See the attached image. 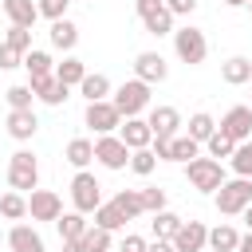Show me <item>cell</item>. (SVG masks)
<instances>
[{
    "label": "cell",
    "mask_w": 252,
    "mask_h": 252,
    "mask_svg": "<svg viewBox=\"0 0 252 252\" xmlns=\"http://www.w3.org/2000/svg\"><path fill=\"white\" fill-rule=\"evenodd\" d=\"M213 205L220 217H240L252 205V177H232L213 193Z\"/></svg>",
    "instance_id": "6da1fadb"
},
{
    "label": "cell",
    "mask_w": 252,
    "mask_h": 252,
    "mask_svg": "<svg viewBox=\"0 0 252 252\" xmlns=\"http://www.w3.org/2000/svg\"><path fill=\"white\" fill-rule=\"evenodd\" d=\"M110 102L118 106L122 118H142V110L150 106V83H142V79H126L122 87H114Z\"/></svg>",
    "instance_id": "7a4b0ae2"
},
{
    "label": "cell",
    "mask_w": 252,
    "mask_h": 252,
    "mask_svg": "<svg viewBox=\"0 0 252 252\" xmlns=\"http://www.w3.org/2000/svg\"><path fill=\"white\" fill-rule=\"evenodd\" d=\"M173 51H177V59H181V63L201 67V63H205V55H209V39H205V32H201V28L185 24V28H177V32H173Z\"/></svg>",
    "instance_id": "3957f363"
},
{
    "label": "cell",
    "mask_w": 252,
    "mask_h": 252,
    "mask_svg": "<svg viewBox=\"0 0 252 252\" xmlns=\"http://www.w3.org/2000/svg\"><path fill=\"white\" fill-rule=\"evenodd\" d=\"M8 185H12L16 193L39 189V161H35L32 150H16V154H12V161H8Z\"/></svg>",
    "instance_id": "277c9868"
},
{
    "label": "cell",
    "mask_w": 252,
    "mask_h": 252,
    "mask_svg": "<svg viewBox=\"0 0 252 252\" xmlns=\"http://www.w3.org/2000/svg\"><path fill=\"white\" fill-rule=\"evenodd\" d=\"M185 177H189V185L197 189V193H217L228 177H224V165L217 161V158H193L189 165H185Z\"/></svg>",
    "instance_id": "5b68a950"
},
{
    "label": "cell",
    "mask_w": 252,
    "mask_h": 252,
    "mask_svg": "<svg viewBox=\"0 0 252 252\" xmlns=\"http://www.w3.org/2000/svg\"><path fill=\"white\" fill-rule=\"evenodd\" d=\"M71 205H75V213H94L98 205H102V185H98V177L94 173H87V169H79L75 177H71Z\"/></svg>",
    "instance_id": "8992f818"
},
{
    "label": "cell",
    "mask_w": 252,
    "mask_h": 252,
    "mask_svg": "<svg viewBox=\"0 0 252 252\" xmlns=\"http://www.w3.org/2000/svg\"><path fill=\"white\" fill-rule=\"evenodd\" d=\"M134 12H138V20L146 24L150 35H173L177 32L173 28V12L165 8V0H134Z\"/></svg>",
    "instance_id": "52a82bcc"
},
{
    "label": "cell",
    "mask_w": 252,
    "mask_h": 252,
    "mask_svg": "<svg viewBox=\"0 0 252 252\" xmlns=\"http://www.w3.org/2000/svg\"><path fill=\"white\" fill-rule=\"evenodd\" d=\"M94 161L106 165V169H126L130 165V146L118 134H102V138H94Z\"/></svg>",
    "instance_id": "ba28073f"
},
{
    "label": "cell",
    "mask_w": 252,
    "mask_h": 252,
    "mask_svg": "<svg viewBox=\"0 0 252 252\" xmlns=\"http://www.w3.org/2000/svg\"><path fill=\"white\" fill-rule=\"evenodd\" d=\"M83 122L102 138V134H114L118 126H122V114H118V106L106 98V102H87V114H83Z\"/></svg>",
    "instance_id": "9c48e42d"
},
{
    "label": "cell",
    "mask_w": 252,
    "mask_h": 252,
    "mask_svg": "<svg viewBox=\"0 0 252 252\" xmlns=\"http://www.w3.org/2000/svg\"><path fill=\"white\" fill-rule=\"evenodd\" d=\"M134 79H142V83H165L169 79V63H165V55L161 51H138L134 55Z\"/></svg>",
    "instance_id": "30bf717a"
},
{
    "label": "cell",
    "mask_w": 252,
    "mask_h": 252,
    "mask_svg": "<svg viewBox=\"0 0 252 252\" xmlns=\"http://www.w3.org/2000/svg\"><path fill=\"white\" fill-rule=\"evenodd\" d=\"M28 217L32 220H59L63 217V197L55 189H32L28 197Z\"/></svg>",
    "instance_id": "8fae6325"
},
{
    "label": "cell",
    "mask_w": 252,
    "mask_h": 252,
    "mask_svg": "<svg viewBox=\"0 0 252 252\" xmlns=\"http://www.w3.org/2000/svg\"><path fill=\"white\" fill-rule=\"evenodd\" d=\"M217 130H224L236 146H240V142H252V106H232V110H224V118H220Z\"/></svg>",
    "instance_id": "7c38bea8"
},
{
    "label": "cell",
    "mask_w": 252,
    "mask_h": 252,
    "mask_svg": "<svg viewBox=\"0 0 252 252\" xmlns=\"http://www.w3.org/2000/svg\"><path fill=\"white\" fill-rule=\"evenodd\" d=\"M173 248H177V252H205V248H209V228H205V220H185V224L177 228V236H173Z\"/></svg>",
    "instance_id": "4fadbf2b"
},
{
    "label": "cell",
    "mask_w": 252,
    "mask_h": 252,
    "mask_svg": "<svg viewBox=\"0 0 252 252\" xmlns=\"http://www.w3.org/2000/svg\"><path fill=\"white\" fill-rule=\"evenodd\" d=\"M118 138L130 146V154H134V150H150V146H154V130H150V122H146V118H122Z\"/></svg>",
    "instance_id": "5bb4252c"
},
{
    "label": "cell",
    "mask_w": 252,
    "mask_h": 252,
    "mask_svg": "<svg viewBox=\"0 0 252 252\" xmlns=\"http://www.w3.org/2000/svg\"><path fill=\"white\" fill-rule=\"evenodd\" d=\"M146 122H150L154 138H177V126H181V110H177V106H154Z\"/></svg>",
    "instance_id": "9a60e30c"
},
{
    "label": "cell",
    "mask_w": 252,
    "mask_h": 252,
    "mask_svg": "<svg viewBox=\"0 0 252 252\" xmlns=\"http://www.w3.org/2000/svg\"><path fill=\"white\" fill-rule=\"evenodd\" d=\"M0 8L12 28H35V20H39V0H4Z\"/></svg>",
    "instance_id": "2e32d148"
},
{
    "label": "cell",
    "mask_w": 252,
    "mask_h": 252,
    "mask_svg": "<svg viewBox=\"0 0 252 252\" xmlns=\"http://www.w3.org/2000/svg\"><path fill=\"white\" fill-rule=\"evenodd\" d=\"M8 248H12V252H47L43 236H39L32 224H12V228H8Z\"/></svg>",
    "instance_id": "e0dca14e"
},
{
    "label": "cell",
    "mask_w": 252,
    "mask_h": 252,
    "mask_svg": "<svg viewBox=\"0 0 252 252\" xmlns=\"http://www.w3.org/2000/svg\"><path fill=\"white\" fill-rule=\"evenodd\" d=\"M8 134L16 138V142H32L35 138V130H39V118H35V110H8Z\"/></svg>",
    "instance_id": "ac0fdd59"
},
{
    "label": "cell",
    "mask_w": 252,
    "mask_h": 252,
    "mask_svg": "<svg viewBox=\"0 0 252 252\" xmlns=\"http://www.w3.org/2000/svg\"><path fill=\"white\" fill-rule=\"evenodd\" d=\"M79 94H83L87 102H106V98L114 94V87H110V79H106L102 71H87V79L79 83Z\"/></svg>",
    "instance_id": "d6986e66"
},
{
    "label": "cell",
    "mask_w": 252,
    "mask_h": 252,
    "mask_svg": "<svg viewBox=\"0 0 252 252\" xmlns=\"http://www.w3.org/2000/svg\"><path fill=\"white\" fill-rule=\"evenodd\" d=\"M32 91H35V98H39V102L59 106V102H67V91H71V87H63L55 75H43V79H32Z\"/></svg>",
    "instance_id": "ffe728a7"
},
{
    "label": "cell",
    "mask_w": 252,
    "mask_h": 252,
    "mask_svg": "<svg viewBox=\"0 0 252 252\" xmlns=\"http://www.w3.org/2000/svg\"><path fill=\"white\" fill-rule=\"evenodd\" d=\"M220 79H224L228 87H244V83H252V59H244V55L224 59V63H220Z\"/></svg>",
    "instance_id": "44dd1931"
},
{
    "label": "cell",
    "mask_w": 252,
    "mask_h": 252,
    "mask_svg": "<svg viewBox=\"0 0 252 252\" xmlns=\"http://www.w3.org/2000/svg\"><path fill=\"white\" fill-rule=\"evenodd\" d=\"M110 205H114L126 220H134V217L146 213V205H142V189H118V193L110 197Z\"/></svg>",
    "instance_id": "7402d4cb"
},
{
    "label": "cell",
    "mask_w": 252,
    "mask_h": 252,
    "mask_svg": "<svg viewBox=\"0 0 252 252\" xmlns=\"http://www.w3.org/2000/svg\"><path fill=\"white\" fill-rule=\"evenodd\" d=\"M181 224H185V220H181L177 213H169V209H161V213L150 217V232H154V240H173Z\"/></svg>",
    "instance_id": "603a6c76"
},
{
    "label": "cell",
    "mask_w": 252,
    "mask_h": 252,
    "mask_svg": "<svg viewBox=\"0 0 252 252\" xmlns=\"http://www.w3.org/2000/svg\"><path fill=\"white\" fill-rule=\"evenodd\" d=\"M63 158H67L75 169H87V165L94 161V142H91V138H71L67 150H63Z\"/></svg>",
    "instance_id": "cb8c5ba5"
},
{
    "label": "cell",
    "mask_w": 252,
    "mask_h": 252,
    "mask_svg": "<svg viewBox=\"0 0 252 252\" xmlns=\"http://www.w3.org/2000/svg\"><path fill=\"white\" fill-rule=\"evenodd\" d=\"M55 228H59V240H83V232L91 228V220L71 209V213H63V217L55 220Z\"/></svg>",
    "instance_id": "d4e9b609"
},
{
    "label": "cell",
    "mask_w": 252,
    "mask_h": 252,
    "mask_svg": "<svg viewBox=\"0 0 252 252\" xmlns=\"http://www.w3.org/2000/svg\"><path fill=\"white\" fill-rule=\"evenodd\" d=\"M55 79H59L63 87H79V83L87 79V63L75 59V55H67L63 63H55Z\"/></svg>",
    "instance_id": "484cf974"
},
{
    "label": "cell",
    "mask_w": 252,
    "mask_h": 252,
    "mask_svg": "<svg viewBox=\"0 0 252 252\" xmlns=\"http://www.w3.org/2000/svg\"><path fill=\"white\" fill-rule=\"evenodd\" d=\"M209 248L213 252H236L240 248V232L232 224H217V228H209Z\"/></svg>",
    "instance_id": "4316f807"
},
{
    "label": "cell",
    "mask_w": 252,
    "mask_h": 252,
    "mask_svg": "<svg viewBox=\"0 0 252 252\" xmlns=\"http://www.w3.org/2000/svg\"><path fill=\"white\" fill-rule=\"evenodd\" d=\"M47 35H51V47H59V51H71V47L79 43V28H75L71 20H55Z\"/></svg>",
    "instance_id": "83f0119b"
},
{
    "label": "cell",
    "mask_w": 252,
    "mask_h": 252,
    "mask_svg": "<svg viewBox=\"0 0 252 252\" xmlns=\"http://www.w3.org/2000/svg\"><path fill=\"white\" fill-rule=\"evenodd\" d=\"M24 67H28V83H32V79H43V75H55L51 55H47V51H39V47H32V51L24 55Z\"/></svg>",
    "instance_id": "f1b7e54d"
},
{
    "label": "cell",
    "mask_w": 252,
    "mask_h": 252,
    "mask_svg": "<svg viewBox=\"0 0 252 252\" xmlns=\"http://www.w3.org/2000/svg\"><path fill=\"white\" fill-rule=\"evenodd\" d=\"M193 158H201V142H193L189 134H177V138H173V146H169V161L189 165Z\"/></svg>",
    "instance_id": "f546056e"
},
{
    "label": "cell",
    "mask_w": 252,
    "mask_h": 252,
    "mask_svg": "<svg viewBox=\"0 0 252 252\" xmlns=\"http://www.w3.org/2000/svg\"><path fill=\"white\" fill-rule=\"evenodd\" d=\"M0 217H4V220H24V217H28V197L16 193V189H8V193L0 197Z\"/></svg>",
    "instance_id": "4dcf8cb0"
},
{
    "label": "cell",
    "mask_w": 252,
    "mask_h": 252,
    "mask_svg": "<svg viewBox=\"0 0 252 252\" xmlns=\"http://www.w3.org/2000/svg\"><path fill=\"white\" fill-rule=\"evenodd\" d=\"M213 134H217V122H213V114H205V110L189 114V138H193V142H201V146H205Z\"/></svg>",
    "instance_id": "1f68e13d"
},
{
    "label": "cell",
    "mask_w": 252,
    "mask_h": 252,
    "mask_svg": "<svg viewBox=\"0 0 252 252\" xmlns=\"http://www.w3.org/2000/svg\"><path fill=\"white\" fill-rule=\"evenodd\" d=\"M4 98H8V106H12V110H32L35 91H32V83H16V87H8V91H4Z\"/></svg>",
    "instance_id": "d6a6232c"
},
{
    "label": "cell",
    "mask_w": 252,
    "mask_h": 252,
    "mask_svg": "<svg viewBox=\"0 0 252 252\" xmlns=\"http://www.w3.org/2000/svg\"><path fill=\"white\" fill-rule=\"evenodd\" d=\"M94 224H98V228H106V232H118V228L126 224V217H122L110 201H102V205L94 209Z\"/></svg>",
    "instance_id": "836d02e7"
},
{
    "label": "cell",
    "mask_w": 252,
    "mask_h": 252,
    "mask_svg": "<svg viewBox=\"0 0 252 252\" xmlns=\"http://www.w3.org/2000/svg\"><path fill=\"white\" fill-rule=\"evenodd\" d=\"M205 150H209V158H217V161H220V158H232V154H236V142H232L224 130H217V134L205 142Z\"/></svg>",
    "instance_id": "e575fe53"
},
{
    "label": "cell",
    "mask_w": 252,
    "mask_h": 252,
    "mask_svg": "<svg viewBox=\"0 0 252 252\" xmlns=\"http://www.w3.org/2000/svg\"><path fill=\"white\" fill-rule=\"evenodd\" d=\"M110 236H114V232H106V228L91 224V228L83 232V244H87V252H110Z\"/></svg>",
    "instance_id": "d590c367"
},
{
    "label": "cell",
    "mask_w": 252,
    "mask_h": 252,
    "mask_svg": "<svg viewBox=\"0 0 252 252\" xmlns=\"http://www.w3.org/2000/svg\"><path fill=\"white\" fill-rule=\"evenodd\" d=\"M228 165L236 169V177H252V142H240L236 154L228 158Z\"/></svg>",
    "instance_id": "8d00e7d4"
},
{
    "label": "cell",
    "mask_w": 252,
    "mask_h": 252,
    "mask_svg": "<svg viewBox=\"0 0 252 252\" xmlns=\"http://www.w3.org/2000/svg\"><path fill=\"white\" fill-rule=\"evenodd\" d=\"M0 43H8V47H16L20 55H28V51H32V28H8Z\"/></svg>",
    "instance_id": "74e56055"
},
{
    "label": "cell",
    "mask_w": 252,
    "mask_h": 252,
    "mask_svg": "<svg viewBox=\"0 0 252 252\" xmlns=\"http://www.w3.org/2000/svg\"><path fill=\"white\" fill-rule=\"evenodd\" d=\"M154 165H158L154 150H134V154H130V169H134L138 177H150V173H154Z\"/></svg>",
    "instance_id": "f35d334b"
},
{
    "label": "cell",
    "mask_w": 252,
    "mask_h": 252,
    "mask_svg": "<svg viewBox=\"0 0 252 252\" xmlns=\"http://www.w3.org/2000/svg\"><path fill=\"white\" fill-rule=\"evenodd\" d=\"M142 205H146V213H150V217H154V213H161V209H165V189H158V185L142 189Z\"/></svg>",
    "instance_id": "ab89813d"
},
{
    "label": "cell",
    "mask_w": 252,
    "mask_h": 252,
    "mask_svg": "<svg viewBox=\"0 0 252 252\" xmlns=\"http://www.w3.org/2000/svg\"><path fill=\"white\" fill-rule=\"evenodd\" d=\"M67 8H71V0H39V16H47L51 24L67 20Z\"/></svg>",
    "instance_id": "60d3db41"
},
{
    "label": "cell",
    "mask_w": 252,
    "mask_h": 252,
    "mask_svg": "<svg viewBox=\"0 0 252 252\" xmlns=\"http://www.w3.org/2000/svg\"><path fill=\"white\" fill-rule=\"evenodd\" d=\"M12 67H24V55L8 43H0V71H12Z\"/></svg>",
    "instance_id": "b9f144b4"
},
{
    "label": "cell",
    "mask_w": 252,
    "mask_h": 252,
    "mask_svg": "<svg viewBox=\"0 0 252 252\" xmlns=\"http://www.w3.org/2000/svg\"><path fill=\"white\" fill-rule=\"evenodd\" d=\"M146 248H150V240H142V236H134V232H126L122 244H118V252H146Z\"/></svg>",
    "instance_id": "7bdbcfd3"
},
{
    "label": "cell",
    "mask_w": 252,
    "mask_h": 252,
    "mask_svg": "<svg viewBox=\"0 0 252 252\" xmlns=\"http://www.w3.org/2000/svg\"><path fill=\"white\" fill-rule=\"evenodd\" d=\"M165 8H169L173 16H193V12H197V0H165Z\"/></svg>",
    "instance_id": "ee69618b"
},
{
    "label": "cell",
    "mask_w": 252,
    "mask_h": 252,
    "mask_svg": "<svg viewBox=\"0 0 252 252\" xmlns=\"http://www.w3.org/2000/svg\"><path fill=\"white\" fill-rule=\"evenodd\" d=\"M146 252H177V248H173V240H150Z\"/></svg>",
    "instance_id": "f6af8a7d"
},
{
    "label": "cell",
    "mask_w": 252,
    "mask_h": 252,
    "mask_svg": "<svg viewBox=\"0 0 252 252\" xmlns=\"http://www.w3.org/2000/svg\"><path fill=\"white\" fill-rule=\"evenodd\" d=\"M63 252H87L83 240H63Z\"/></svg>",
    "instance_id": "bcb514c9"
},
{
    "label": "cell",
    "mask_w": 252,
    "mask_h": 252,
    "mask_svg": "<svg viewBox=\"0 0 252 252\" xmlns=\"http://www.w3.org/2000/svg\"><path fill=\"white\" fill-rule=\"evenodd\" d=\"M236 252H252V232H248V236H240V248H236Z\"/></svg>",
    "instance_id": "7dc6e473"
},
{
    "label": "cell",
    "mask_w": 252,
    "mask_h": 252,
    "mask_svg": "<svg viewBox=\"0 0 252 252\" xmlns=\"http://www.w3.org/2000/svg\"><path fill=\"white\" fill-rule=\"evenodd\" d=\"M240 217H244V224H248V232H252V205H248V209H244Z\"/></svg>",
    "instance_id": "c3c4849f"
},
{
    "label": "cell",
    "mask_w": 252,
    "mask_h": 252,
    "mask_svg": "<svg viewBox=\"0 0 252 252\" xmlns=\"http://www.w3.org/2000/svg\"><path fill=\"white\" fill-rule=\"evenodd\" d=\"M224 4H228V8H248L252 0H224Z\"/></svg>",
    "instance_id": "681fc988"
},
{
    "label": "cell",
    "mask_w": 252,
    "mask_h": 252,
    "mask_svg": "<svg viewBox=\"0 0 252 252\" xmlns=\"http://www.w3.org/2000/svg\"><path fill=\"white\" fill-rule=\"evenodd\" d=\"M87 4H94V0H87Z\"/></svg>",
    "instance_id": "f907efd6"
},
{
    "label": "cell",
    "mask_w": 252,
    "mask_h": 252,
    "mask_svg": "<svg viewBox=\"0 0 252 252\" xmlns=\"http://www.w3.org/2000/svg\"><path fill=\"white\" fill-rule=\"evenodd\" d=\"M248 12H252V4H248Z\"/></svg>",
    "instance_id": "816d5d0a"
},
{
    "label": "cell",
    "mask_w": 252,
    "mask_h": 252,
    "mask_svg": "<svg viewBox=\"0 0 252 252\" xmlns=\"http://www.w3.org/2000/svg\"><path fill=\"white\" fill-rule=\"evenodd\" d=\"M248 106H252V102H248Z\"/></svg>",
    "instance_id": "f5cc1de1"
},
{
    "label": "cell",
    "mask_w": 252,
    "mask_h": 252,
    "mask_svg": "<svg viewBox=\"0 0 252 252\" xmlns=\"http://www.w3.org/2000/svg\"><path fill=\"white\" fill-rule=\"evenodd\" d=\"M0 4H4V0H0Z\"/></svg>",
    "instance_id": "db71d44e"
}]
</instances>
